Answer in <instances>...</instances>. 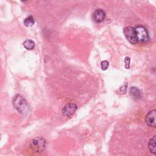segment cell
Returning a JSON list of instances; mask_svg holds the SVG:
<instances>
[{"label": "cell", "instance_id": "cell-1", "mask_svg": "<svg viewBox=\"0 0 156 156\" xmlns=\"http://www.w3.org/2000/svg\"><path fill=\"white\" fill-rule=\"evenodd\" d=\"M13 104L16 110L21 114H25L29 110V105L25 99L20 94L15 96L13 99Z\"/></svg>", "mask_w": 156, "mask_h": 156}, {"label": "cell", "instance_id": "cell-2", "mask_svg": "<svg viewBox=\"0 0 156 156\" xmlns=\"http://www.w3.org/2000/svg\"><path fill=\"white\" fill-rule=\"evenodd\" d=\"M46 140L41 137H37L33 139L30 143V149L35 152H41L46 148Z\"/></svg>", "mask_w": 156, "mask_h": 156}, {"label": "cell", "instance_id": "cell-3", "mask_svg": "<svg viewBox=\"0 0 156 156\" xmlns=\"http://www.w3.org/2000/svg\"><path fill=\"white\" fill-rule=\"evenodd\" d=\"M138 41L141 43H146L149 39V34L146 27L142 25H138L135 28Z\"/></svg>", "mask_w": 156, "mask_h": 156}, {"label": "cell", "instance_id": "cell-4", "mask_svg": "<svg viewBox=\"0 0 156 156\" xmlns=\"http://www.w3.org/2000/svg\"><path fill=\"white\" fill-rule=\"evenodd\" d=\"M124 34L127 40L132 44H136L138 43L136 34L135 29L131 26H127L124 29Z\"/></svg>", "mask_w": 156, "mask_h": 156}, {"label": "cell", "instance_id": "cell-5", "mask_svg": "<svg viewBox=\"0 0 156 156\" xmlns=\"http://www.w3.org/2000/svg\"><path fill=\"white\" fill-rule=\"evenodd\" d=\"M77 108V106L74 103H69L65 105L62 110L63 115L66 117H71L76 112Z\"/></svg>", "mask_w": 156, "mask_h": 156}, {"label": "cell", "instance_id": "cell-6", "mask_svg": "<svg viewBox=\"0 0 156 156\" xmlns=\"http://www.w3.org/2000/svg\"><path fill=\"white\" fill-rule=\"evenodd\" d=\"M146 124L152 127H156V109L148 112L145 118Z\"/></svg>", "mask_w": 156, "mask_h": 156}, {"label": "cell", "instance_id": "cell-7", "mask_svg": "<svg viewBox=\"0 0 156 156\" xmlns=\"http://www.w3.org/2000/svg\"><path fill=\"white\" fill-rule=\"evenodd\" d=\"M93 20L96 23H101L103 21L105 18V13L102 9L96 10L92 15Z\"/></svg>", "mask_w": 156, "mask_h": 156}, {"label": "cell", "instance_id": "cell-8", "mask_svg": "<svg viewBox=\"0 0 156 156\" xmlns=\"http://www.w3.org/2000/svg\"><path fill=\"white\" fill-rule=\"evenodd\" d=\"M147 146L149 151L153 154L156 155V135H154L150 139Z\"/></svg>", "mask_w": 156, "mask_h": 156}, {"label": "cell", "instance_id": "cell-9", "mask_svg": "<svg viewBox=\"0 0 156 156\" xmlns=\"http://www.w3.org/2000/svg\"><path fill=\"white\" fill-rule=\"evenodd\" d=\"M129 92L130 95L135 99H140V98H141L142 96V94H141V91L136 87H132L130 88L129 90Z\"/></svg>", "mask_w": 156, "mask_h": 156}, {"label": "cell", "instance_id": "cell-10", "mask_svg": "<svg viewBox=\"0 0 156 156\" xmlns=\"http://www.w3.org/2000/svg\"><path fill=\"white\" fill-rule=\"evenodd\" d=\"M24 47L27 50H32L35 47V43L31 40H26L23 43Z\"/></svg>", "mask_w": 156, "mask_h": 156}, {"label": "cell", "instance_id": "cell-11", "mask_svg": "<svg viewBox=\"0 0 156 156\" xmlns=\"http://www.w3.org/2000/svg\"><path fill=\"white\" fill-rule=\"evenodd\" d=\"M34 19L32 16H29L25 18L24 20V24L27 27H30L32 26L34 24Z\"/></svg>", "mask_w": 156, "mask_h": 156}, {"label": "cell", "instance_id": "cell-12", "mask_svg": "<svg viewBox=\"0 0 156 156\" xmlns=\"http://www.w3.org/2000/svg\"><path fill=\"white\" fill-rule=\"evenodd\" d=\"M109 66V63L107 60H104L101 62V68L103 70H106Z\"/></svg>", "mask_w": 156, "mask_h": 156}, {"label": "cell", "instance_id": "cell-13", "mask_svg": "<svg viewBox=\"0 0 156 156\" xmlns=\"http://www.w3.org/2000/svg\"><path fill=\"white\" fill-rule=\"evenodd\" d=\"M130 58L129 57H126L125 58V63H126V65H125V66H126V68H127V69H129V67H130Z\"/></svg>", "mask_w": 156, "mask_h": 156}, {"label": "cell", "instance_id": "cell-14", "mask_svg": "<svg viewBox=\"0 0 156 156\" xmlns=\"http://www.w3.org/2000/svg\"><path fill=\"white\" fill-rule=\"evenodd\" d=\"M21 1H27V0H21Z\"/></svg>", "mask_w": 156, "mask_h": 156}]
</instances>
